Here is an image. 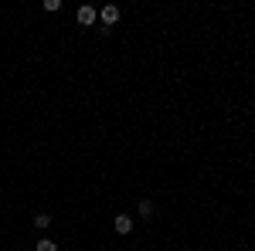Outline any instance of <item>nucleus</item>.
I'll use <instances>...</instances> for the list:
<instances>
[{
	"instance_id": "obj_4",
	"label": "nucleus",
	"mask_w": 255,
	"mask_h": 251,
	"mask_svg": "<svg viewBox=\"0 0 255 251\" xmlns=\"http://www.w3.org/2000/svg\"><path fill=\"white\" fill-rule=\"evenodd\" d=\"M153 200H139V217H153Z\"/></svg>"
},
{
	"instance_id": "obj_5",
	"label": "nucleus",
	"mask_w": 255,
	"mask_h": 251,
	"mask_svg": "<svg viewBox=\"0 0 255 251\" xmlns=\"http://www.w3.org/2000/svg\"><path fill=\"white\" fill-rule=\"evenodd\" d=\"M38 251H58V245H55L51 238H41V241H38Z\"/></svg>"
},
{
	"instance_id": "obj_1",
	"label": "nucleus",
	"mask_w": 255,
	"mask_h": 251,
	"mask_svg": "<svg viewBox=\"0 0 255 251\" xmlns=\"http://www.w3.org/2000/svg\"><path fill=\"white\" fill-rule=\"evenodd\" d=\"M99 20H102L106 27H113V24L119 20V7H116V3H106V7L99 10Z\"/></svg>"
},
{
	"instance_id": "obj_7",
	"label": "nucleus",
	"mask_w": 255,
	"mask_h": 251,
	"mask_svg": "<svg viewBox=\"0 0 255 251\" xmlns=\"http://www.w3.org/2000/svg\"><path fill=\"white\" fill-rule=\"evenodd\" d=\"M44 10H51V14L61 10V0H44Z\"/></svg>"
},
{
	"instance_id": "obj_2",
	"label": "nucleus",
	"mask_w": 255,
	"mask_h": 251,
	"mask_svg": "<svg viewBox=\"0 0 255 251\" xmlns=\"http://www.w3.org/2000/svg\"><path fill=\"white\" fill-rule=\"evenodd\" d=\"M75 17H79V24L92 27V24L99 20V10H96V7H79V14H75Z\"/></svg>"
},
{
	"instance_id": "obj_3",
	"label": "nucleus",
	"mask_w": 255,
	"mask_h": 251,
	"mask_svg": "<svg viewBox=\"0 0 255 251\" xmlns=\"http://www.w3.org/2000/svg\"><path fill=\"white\" fill-rule=\"evenodd\" d=\"M116 231L119 234H129V231H133V217H129V214H116Z\"/></svg>"
},
{
	"instance_id": "obj_6",
	"label": "nucleus",
	"mask_w": 255,
	"mask_h": 251,
	"mask_svg": "<svg viewBox=\"0 0 255 251\" xmlns=\"http://www.w3.org/2000/svg\"><path fill=\"white\" fill-rule=\"evenodd\" d=\"M48 224H51V214H38V217H34V228H41V231H44Z\"/></svg>"
}]
</instances>
